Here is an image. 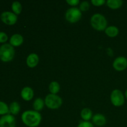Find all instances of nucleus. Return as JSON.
<instances>
[{
	"instance_id": "nucleus-2",
	"label": "nucleus",
	"mask_w": 127,
	"mask_h": 127,
	"mask_svg": "<svg viewBox=\"0 0 127 127\" xmlns=\"http://www.w3.org/2000/svg\"><path fill=\"white\" fill-rule=\"evenodd\" d=\"M91 24L95 30L98 31H105L107 26V21L101 14H94L91 18Z\"/></svg>"
},
{
	"instance_id": "nucleus-8",
	"label": "nucleus",
	"mask_w": 127,
	"mask_h": 127,
	"mask_svg": "<svg viewBox=\"0 0 127 127\" xmlns=\"http://www.w3.org/2000/svg\"><path fill=\"white\" fill-rule=\"evenodd\" d=\"M0 127H16V119L11 114L2 115L0 118Z\"/></svg>"
},
{
	"instance_id": "nucleus-22",
	"label": "nucleus",
	"mask_w": 127,
	"mask_h": 127,
	"mask_svg": "<svg viewBox=\"0 0 127 127\" xmlns=\"http://www.w3.org/2000/svg\"><path fill=\"white\" fill-rule=\"evenodd\" d=\"M90 5L88 1H83L80 4L79 9L81 11H87L89 9Z\"/></svg>"
},
{
	"instance_id": "nucleus-1",
	"label": "nucleus",
	"mask_w": 127,
	"mask_h": 127,
	"mask_svg": "<svg viewBox=\"0 0 127 127\" xmlns=\"http://www.w3.org/2000/svg\"><path fill=\"white\" fill-rule=\"evenodd\" d=\"M21 119L26 126L37 127L40 124L42 116L38 112L35 110H27L22 114Z\"/></svg>"
},
{
	"instance_id": "nucleus-9",
	"label": "nucleus",
	"mask_w": 127,
	"mask_h": 127,
	"mask_svg": "<svg viewBox=\"0 0 127 127\" xmlns=\"http://www.w3.org/2000/svg\"><path fill=\"white\" fill-rule=\"evenodd\" d=\"M113 67L117 71H122L127 68V59L124 57L115 58L113 62Z\"/></svg>"
},
{
	"instance_id": "nucleus-19",
	"label": "nucleus",
	"mask_w": 127,
	"mask_h": 127,
	"mask_svg": "<svg viewBox=\"0 0 127 127\" xmlns=\"http://www.w3.org/2000/svg\"><path fill=\"white\" fill-rule=\"evenodd\" d=\"M60 86L57 81H53L49 84V91L51 94H56L60 91Z\"/></svg>"
},
{
	"instance_id": "nucleus-15",
	"label": "nucleus",
	"mask_w": 127,
	"mask_h": 127,
	"mask_svg": "<svg viewBox=\"0 0 127 127\" xmlns=\"http://www.w3.org/2000/svg\"><path fill=\"white\" fill-rule=\"evenodd\" d=\"M107 6L112 9H117L123 4L122 0H108L106 2Z\"/></svg>"
},
{
	"instance_id": "nucleus-7",
	"label": "nucleus",
	"mask_w": 127,
	"mask_h": 127,
	"mask_svg": "<svg viewBox=\"0 0 127 127\" xmlns=\"http://www.w3.org/2000/svg\"><path fill=\"white\" fill-rule=\"evenodd\" d=\"M1 20L6 24L9 26H12L15 24L17 21V15L14 12L9 11H5L1 14Z\"/></svg>"
},
{
	"instance_id": "nucleus-13",
	"label": "nucleus",
	"mask_w": 127,
	"mask_h": 127,
	"mask_svg": "<svg viewBox=\"0 0 127 127\" xmlns=\"http://www.w3.org/2000/svg\"><path fill=\"white\" fill-rule=\"evenodd\" d=\"M23 42V37L19 33H16V34H14L13 35L11 36L9 41L10 44L12 47H19L22 44Z\"/></svg>"
},
{
	"instance_id": "nucleus-18",
	"label": "nucleus",
	"mask_w": 127,
	"mask_h": 127,
	"mask_svg": "<svg viewBox=\"0 0 127 127\" xmlns=\"http://www.w3.org/2000/svg\"><path fill=\"white\" fill-rule=\"evenodd\" d=\"M21 107L17 102H13L9 105V112L12 115H17L20 112Z\"/></svg>"
},
{
	"instance_id": "nucleus-27",
	"label": "nucleus",
	"mask_w": 127,
	"mask_h": 127,
	"mask_svg": "<svg viewBox=\"0 0 127 127\" xmlns=\"http://www.w3.org/2000/svg\"><path fill=\"white\" fill-rule=\"evenodd\" d=\"M125 97H126V99L127 100V89L126 91H125Z\"/></svg>"
},
{
	"instance_id": "nucleus-11",
	"label": "nucleus",
	"mask_w": 127,
	"mask_h": 127,
	"mask_svg": "<svg viewBox=\"0 0 127 127\" xmlns=\"http://www.w3.org/2000/svg\"><path fill=\"white\" fill-rule=\"evenodd\" d=\"M39 62V57L36 53H31L27 57L26 60L27 65L29 68H34Z\"/></svg>"
},
{
	"instance_id": "nucleus-25",
	"label": "nucleus",
	"mask_w": 127,
	"mask_h": 127,
	"mask_svg": "<svg viewBox=\"0 0 127 127\" xmlns=\"http://www.w3.org/2000/svg\"><path fill=\"white\" fill-rule=\"evenodd\" d=\"M105 2L104 0H92L91 3L95 6H101Z\"/></svg>"
},
{
	"instance_id": "nucleus-14",
	"label": "nucleus",
	"mask_w": 127,
	"mask_h": 127,
	"mask_svg": "<svg viewBox=\"0 0 127 127\" xmlns=\"http://www.w3.org/2000/svg\"><path fill=\"white\" fill-rule=\"evenodd\" d=\"M107 35L109 37H115L119 35V30L117 27L114 26H109L105 30Z\"/></svg>"
},
{
	"instance_id": "nucleus-12",
	"label": "nucleus",
	"mask_w": 127,
	"mask_h": 127,
	"mask_svg": "<svg viewBox=\"0 0 127 127\" xmlns=\"http://www.w3.org/2000/svg\"><path fill=\"white\" fill-rule=\"evenodd\" d=\"M92 120L94 125L99 127H102L106 124V119L105 116L101 114H96L93 117Z\"/></svg>"
},
{
	"instance_id": "nucleus-24",
	"label": "nucleus",
	"mask_w": 127,
	"mask_h": 127,
	"mask_svg": "<svg viewBox=\"0 0 127 127\" xmlns=\"http://www.w3.org/2000/svg\"><path fill=\"white\" fill-rule=\"evenodd\" d=\"M8 39L7 34L3 32H0V43H4Z\"/></svg>"
},
{
	"instance_id": "nucleus-16",
	"label": "nucleus",
	"mask_w": 127,
	"mask_h": 127,
	"mask_svg": "<svg viewBox=\"0 0 127 127\" xmlns=\"http://www.w3.org/2000/svg\"><path fill=\"white\" fill-rule=\"evenodd\" d=\"M81 117L84 121H89L93 118V112L89 108H84L81 110Z\"/></svg>"
},
{
	"instance_id": "nucleus-10",
	"label": "nucleus",
	"mask_w": 127,
	"mask_h": 127,
	"mask_svg": "<svg viewBox=\"0 0 127 127\" xmlns=\"http://www.w3.org/2000/svg\"><path fill=\"white\" fill-rule=\"evenodd\" d=\"M21 95L22 99L26 101H29L32 100L34 95L33 89L30 87H25L22 89L21 93Z\"/></svg>"
},
{
	"instance_id": "nucleus-20",
	"label": "nucleus",
	"mask_w": 127,
	"mask_h": 127,
	"mask_svg": "<svg viewBox=\"0 0 127 127\" xmlns=\"http://www.w3.org/2000/svg\"><path fill=\"white\" fill-rule=\"evenodd\" d=\"M11 8H12V11L15 14L17 15L21 14V11H22V5H21V2L19 1H14L12 2V6H11Z\"/></svg>"
},
{
	"instance_id": "nucleus-4",
	"label": "nucleus",
	"mask_w": 127,
	"mask_h": 127,
	"mask_svg": "<svg viewBox=\"0 0 127 127\" xmlns=\"http://www.w3.org/2000/svg\"><path fill=\"white\" fill-rule=\"evenodd\" d=\"M62 99L57 94H50L45 99V104L50 109H57L62 105Z\"/></svg>"
},
{
	"instance_id": "nucleus-6",
	"label": "nucleus",
	"mask_w": 127,
	"mask_h": 127,
	"mask_svg": "<svg viewBox=\"0 0 127 127\" xmlns=\"http://www.w3.org/2000/svg\"><path fill=\"white\" fill-rule=\"evenodd\" d=\"M110 100L114 106L120 107L125 103V95L119 89H115L110 94Z\"/></svg>"
},
{
	"instance_id": "nucleus-23",
	"label": "nucleus",
	"mask_w": 127,
	"mask_h": 127,
	"mask_svg": "<svg viewBox=\"0 0 127 127\" xmlns=\"http://www.w3.org/2000/svg\"><path fill=\"white\" fill-rule=\"evenodd\" d=\"M77 127H94V125L89 121L81 122Z\"/></svg>"
},
{
	"instance_id": "nucleus-5",
	"label": "nucleus",
	"mask_w": 127,
	"mask_h": 127,
	"mask_svg": "<svg viewBox=\"0 0 127 127\" xmlns=\"http://www.w3.org/2000/svg\"><path fill=\"white\" fill-rule=\"evenodd\" d=\"M82 13L80 9L77 7H71L66 12L65 17L67 21L70 23H76L81 19Z\"/></svg>"
},
{
	"instance_id": "nucleus-21",
	"label": "nucleus",
	"mask_w": 127,
	"mask_h": 127,
	"mask_svg": "<svg viewBox=\"0 0 127 127\" xmlns=\"http://www.w3.org/2000/svg\"><path fill=\"white\" fill-rule=\"evenodd\" d=\"M9 108L5 102L0 101V115H4L9 114Z\"/></svg>"
},
{
	"instance_id": "nucleus-26",
	"label": "nucleus",
	"mask_w": 127,
	"mask_h": 127,
	"mask_svg": "<svg viewBox=\"0 0 127 127\" xmlns=\"http://www.w3.org/2000/svg\"><path fill=\"white\" fill-rule=\"evenodd\" d=\"M66 2L71 6H76L79 3V0H66Z\"/></svg>"
},
{
	"instance_id": "nucleus-17",
	"label": "nucleus",
	"mask_w": 127,
	"mask_h": 127,
	"mask_svg": "<svg viewBox=\"0 0 127 127\" xmlns=\"http://www.w3.org/2000/svg\"><path fill=\"white\" fill-rule=\"evenodd\" d=\"M45 105V101L42 98H37L33 103V107L35 111H40L43 109Z\"/></svg>"
},
{
	"instance_id": "nucleus-3",
	"label": "nucleus",
	"mask_w": 127,
	"mask_h": 127,
	"mask_svg": "<svg viewBox=\"0 0 127 127\" xmlns=\"http://www.w3.org/2000/svg\"><path fill=\"white\" fill-rule=\"evenodd\" d=\"M14 55V47L9 43H4L0 47V60L2 62H10L13 59Z\"/></svg>"
}]
</instances>
